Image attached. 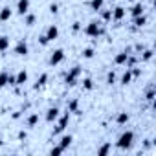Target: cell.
<instances>
[{"label": "cell", "mask_w": 156, "mask_h": 156, "mask_svg": "<svg viewBox=\"0 0 156 156\" xmlns=\"http://www.w3.org/2000/svg\"><path fill=\"white\" fill-rule=\"evenodd\" d=\"M132 145H134V132H132V130L121 132L119 138H118V141H116V147H118L119 151H129Z\"/></svg>", "instance_id": "1"}, {"label": "cell", "mask_w": 156, "mask_h": 156, "mask_svg": "<svg viewBox=\"0 0 156 156\" xmlns=\"http://www.w3.org/2000/svg\"><path fill=\"white\" fill-rule=\"evenodd\" d=\"M103 33H105V28L101 26L99 20H90V22L85 26V35H88V37H99V35H103Z\"/></svg>", "instance_id": "2"}, {"label": "cell", "mask_w": 156, "mask_h": 156, "mask_svg": "<svg viewBox=\"0 0 156 156\" xmlns=\"http://www.w3.org/2000/svg\"><path fill=\"white\" fill-rule=\"evenodd\" d=\"M81 72H83V68H81L79 64H75L73 68H70V72H66V75H64V83H66V87H73V85L77 83V79H79Z\"/></svg>", "instance_id": "3"}, {"label": "cell", "mask_w": 156, "mask_h": 156, "mask_svg": "<svg viewBox=\"0 0 156 156\" xmlns=\"http://www.w3.org/2000/svg\"><path fill=\"white\" fill-rule=\"evenodd\" d=\"M68 123H70V112L66 110L61 118H59V121H57V125H55V129H53V136H57V134H61L66 127H68Z\"/></svg>", "instance_id": "4"}, {"label": "cell", "mask_w": 156, "mask_h": 156, "mask_svg": "<svg viewBox=\"0 0 156 156\" xmlns=\"http://www.w3.org/2000/svg\"><path fill=\"white\" fill-rule=\"evenodd\" d=\"M64 50L62 48H57V50H53L51 51V55H50V59H48V62L51 64V66H57V64H61L62 61H64Z\"/></svg>", "instance_id": "5"}, {"label": "cell", "mask_w": 156, "mask_h": 156, "mask_svg": "<svg viewBox=\"0 0 156 156\" xmlns=\"http://www.w3.org/2000/svg\"><path fill=\"white\" fill-rule=\"evenodd\" d=\"M44 35L48 37V41L51 42V41H55L57 37H59V28L55 26V24H50L48 28H46V31H44Z\"/></svg>", "instance_id": "6"}, {"label": "cell", "mask_w": 156, "mask_h": 156, "mask_svg": "<svg viewBox=\"0 0 156 156\" xmlns=\"http://www.w3.org/2000/svg\"><path fill=\"white\" fill-rule=\"evenodd\" d=\"M28 51H30L28 42H26L24 39H20V41L17 42V46H15V53H17V55H28Z\"/></svg>", "instance_id": "7"}, {"label": "cell", "mask_w": 156, "mask_h": 156, "mask_svg": "<svg viewBox=\"0 0 156 156\" xmlns=\"http://www.w3.org/2000/svg\"><path fill=\"white\" fill-rule=\"evenodd\" d=\"M125 15H127V9H125L123 6H116V8L112 9V20H116V22H119Z\"/></svg>", "instance_id": "8"}, {"label": "cell", "mask_w": 156, "mask_h": 156, "mask_svg": "<svg viewBox=\"0 0 156 156\" xmlns=\"http://www.w3.org/2000/svg\"><path fill=\"white\" fill-rule=\"evenodd\" d=\"M30 4H31L30 0H19V2H17V13L24 17V15L30 11Z\"/></svg>", "instance_id": "9"}, {"label": "cell", "mask_w": 156, "mask_h": 156, "mask_svg": "<svg viewBox=\"0 0 156 156\" xmlns=\"http://www.w3.org/2000/svg\"><path fill=\"white\" fill-rule=\"evenodd\" d=\"M129 11H130V15H132V17H140V15H143L145 8H143V4H141V2H134V4L129 8Z\"/></svg>", "instance_id": "10"}, {"label": "cell", "mask_w": 156, "mask_h": 156, "mask_svg": "<svg viewBox=\"0 0 156 156\" xmlns=\"http://www.w3.org/2000/svg\"><path fill=\"white\" fill-rule=\"evenodd\" d=\"M26 81H28V70H19V73L15 75V85L22 87Z\"/></svg>", "instance_id": "11"}, {"label": "cell", "mask_w": 156, "mask_h": 156, "mask_svg": "<svg viewBox=\"0 0 156 156\" xmlns=\"http://www.w3.org/2000/svg\"><path fill=\"white\" fill-rule=\"evenodd\" d=\"M57 118H59V108H57V107H50V108L46 110V121H48V123H53Z\"/></svg>", "instance_id": "12"}, {"label": "cell", "mask_w": 156, "mask_h": 156, "mask_svg": "<svg viewBox=\"0 0 156 156\" xmlns=\"http://www.w3.org/2000/svg\"><path fill=\"white\" fill-rule=\"evenodd\" d=\"M11 15H13V9H11L9 6H4L2 9H0V20H2V22L9 20V19H11Z\"/></svg>", "instance_id": "13"}, {"label": "cell", "mask_w": 156, "mask_h": 156, "mask_svg": "<svg viewBox=\"0 0 156 156\" xmlns=\"http://www.w3.org/2000/svg\"><path fill=\"white\" fill-rule=\"evenodd\" d=\"M9 72L8 70H2V72H0V88H6L8 85H9Z\"/></svg>", "instance_id": "14"}, {"label": "cell", "mask_w": 156, "mask_h": 156, "mask_svg": "<svg viewBox=\"0 0 156 156\" xmlns=\"http://www.w3.org/2000/svg\"><path fill=\"white\" fill-rule=\"evenodd\" d=\"M72 141H73V136H72V134H64V136H62V138L59 140V145H61V147H62V149L66 151V149H68V147L72 145Z\"/></svg>", "instance_id": "15"}, {"label": "cell", "mask_w": 156, "mask_h": 156, "mask_svg": "<svg viewBox=\"0 0 156 156\" xmlns=\"http://www.w3.org/2000/svg\"><path fill=\"white\" fill-rule=\"evenodd\" d=\"M130 81H132V70L127 68V70L123 72V75H121V85L127 87V85H130Z\"/></svg>", "instance_id": "16"}, {"label": "cell", "mask_w": 156, "mask_h": 156, "mask_svg": "<svg viewBox=\"0 0 156 156\" xmlns=\"http://www.w3.org/2000/svg\"><path fill=\"white\" fill-rule=\"evenodd\" d=\"M127 57H129V51H127V50L119 51V53L114 57V64H125V62H127Z\"/></svg>", "instance_id": "17"}, {"label": "cell", "mask_w": 156, "mask_h": 156, "mask_svg": "<svg viewBox=\"0 0 156 156\" xmlns=\"http://www.w3.org/2000/svg\"><path fill=\"white\" fill-rule=\"evenodd\" d=\"M37 123H39V114H37V112L30 114V116H28V119H26V127H30V129H31V127H35Z\"/></svg>", "instance_id": "18"}, {"label": "cell", "mask_w": 156, "mask_h": 156, "mask_svg": "<svg viewBox=\"0 0 156 156\" xmlns=\"http://www.w3.org/2000/svg\"><path fill=\"white\" fill-rule=\"evenodd\" d=\"M46 83H48V73H41V75L37 77V83H35V87H33V88L37 90V88H41V87H44Z\"/></svg>", "instance_id": "19"}, {"label": "cell", "mask_w": 156, "mask_h": 156, "mask_svg": "<svg viewBox=\"0 0 156 156\" xmlns=\"http://www.w3.org/2000/svg\"><path fill=\"white\" fill-rule=\"evenodd\" d=\"M132 24H134L136 28H141V26H145V24H147V17H145V15L132 17Z\"/></svg>", "instance_id": "20"}, {"label": "cell", "mask_w": 156, "mask_h": 156, "mask_svg": "<svg viewBox=\"0 0 156 156\" xmlns=\"http://www.w3.org/2000/svg\"><path fill=\"white\" fill-rule=\"evenodd\" d=\"M129 119H130V116H129L127 112H119V114L116 116V123H118V125H125V123H129Z\"/></svg>", "instance_id": "21"}, {"label": "cell", "mask_w": 156, "mask_h": 156, "mask_svg": "<svg viewBox=\"0 0 156 156\" xmlns=\"http://www.w3.org/2000/svg\"><path fill=\"white\" fill-rule=\"evenodd\" d=\"M9 50V37L8 35H0V51Z\"/></svg>", "instance_id": "22"}, {"label": "cell", "mask_w": 156, "mask_h": 156, "mask_svg": "<svg viewBox=\"0 0 156 156\" xmlns=\"http://www.w3.org/2000/svg\"><path fill=\"white\" fill-rule=\"evenodd\" d=\"M66 110H68V112H75V114H79V101H77V99H72V101L68 103Z\"/></svg>", "instance_id": "23"}, {"label": "cell", "mask_w": 156, "mask_h": 156, "mask_svg": "<svg viewBox=\"0 0 156 156\" xmlns=\"http://www.w3.org/2000/svg\"><path fill=\"white\" fill-rule=\"evenodd\" d=\"M103 4H105V0H90V8H92L94 11H101Z\"/></svg>", "instance_id": "24"}, {"label": "cell", "mask_w": 156, "mask_h": 156, "mask_svg": "<svg viewBox=\"0 0 156 156\" xmlns=\"http://www.w3.org/2000/svg\"><path fill=\"white\" fill-rule=\"evenodd\" d=\"M154 96H156V90H154V87L151 85V87H149V90L145 92V99L152 103V101H154Z\"/></svg>", "instance_id": "25"}, {"label": "cell", "mask_w": 156, "mask_h": 156, "mask_svg": "<svg viewBox=\"0 0 156 156\" xmlns=\"http://www.w3.org/2000/svg\"><path fill=\"white\" fill-rule=\"evenodd\" d=\"M62 152H64V149H62L59 143H57L55 147H51V149H50V156H61Z\"/></svg>", "instance_id": "26"}, {"label": "cell", "mask_w": 156, "mask_h": 156, "mask_svg": "<svg viewBox=\"0 0 156 156\" xmlns=\"http://www.w3.org/2000/svg\"><path fill=\"white\" fill-rule=\"evenodd\" d=\"M110 152V143H105V145H101L99 149H98V154L99 156H107Z\"/></svg>", "instance_id": "27"}, {"label": "cell", "mask_w": 156, "mask_h": 156, "mask_svg": "<svg viewBox=\"0 0 156 156\" xmlns=\"http://www.w3.org/2000/svg\"><path fill=\"white\" fill-rule=\"evenodd\" d=\"M83 88L85 90H94V81L90 79V77H85L83 79Z\"/></svg>", "instance_id": "28"}, {"label": "cell", "mask_w": 156, "mask_h": 156, "mask_svg": "<svg viewBox=\"0 0 156 156\" xmlns=\"http://www.w3.org/2000/svg\"><path fill=\"white\" fill-rule=\"evenodd\" d=\"M94 53H96V50H94V48H85L81 55H83V59H92V57H94Z\"/></svg>", "instance_id": "29"}, {"label": "cell", "mask_w": 156, "mask_h": 156, "mask_svg": "<svg viewBox=\"0 0 156 156\" xmlns=\"http://www.w3.org/2000/svg\"><path fill=\"white\" fill-rule=\"evenodd\" d=\"M152 50L151 48H147V50H143V53H141V61H151L152 59Z\"/></svg>", "instance_id": "30"}, {"label": "cell", "mask_w": 156, "mask_h": 156, "mask_svg": "<svg viewBox=\"0 0 156 156\" xmlns=\"http://www.w3.org/2000/svg\"><path fill=\"white\" fill-rule=\"evenodd\" d=\"M114 83H116V72L110 70V72L107 73V85H114Z\"/></svg>", "instance_id": "31"}, {"label": "cell", "mask_w": 156, "mask_h": 156, "mask_svg": "<svg viewBox=\"0 0 156 156\" xmlns=\"http://www.w3.org/2000/svg\"><path fill=\"white\" fill-rule=\"evenodd\" d=\"M101 19H103L105 22L112 20V9H105V11H101Z\"/></svg>", "instance_id": "32"}, {"label": "cell", "mask_w": 156, "mask_h": 156, "mask_svg": "<svg viewBox=\"0 0 156 156\" xmlns=\"http://www.w3.org/2000/svg\"><path fill=\"white\" fill-rule=\"evenodd\" d=\"M24 17H26V19H24V22H26L28 26H33V24H35V15H31V13H26Z\"/></svg>", "instance_id": "33"}, {"label": "cell", "mask_w": 156, "mask_h": 156, "mask_svg": "<svg viewBox=\"0 0 156 156\" xmlns=\"http://www.w3.org/2000/svg\"><path fill=\"white\" fill-rule=\"evenodd\" d=\"M39 44H41V46H48V44H50V41H48V37H46L44 33L39 35Z\"/></svg>", "instance_id": "34"}, {"label": "cell", "mask_w": 156, "mask_h": 156, "mask_svg": "<svg viewBox=\"0 0 156 156\" xmlns=\"http://www.w3.org/2000/svg\"><path fill=\"white\" fill-rule=\"evenodd\" d=\"M79 30H81V22H77V20H75V22L72 24V31H79Z\"/></svg>", "instance_id": "35"}, {"label": "cell", "mask_w": 156, "mask_h": 156, "mask_svg": "<svg viewBox=\"0 0 156 156\" xmlns=\"http://www.w3.org/2000/svg\"><path fill=\"white\" fill-rule=\"evenodd\" d=\"M57 11H59V6H57V4H50V13H53V15H55Z\"/></svg>", "instance_id": "36"}, {"label": "cell", "mask_w": 156, "mask_h": 156, "mask_svg": "<svg viewBox=\"0 0 156 156\" xmlns=\"http://www.w3.org/2000/svg\"><path fill=\"white\" fill-rule=\"evenodd\" d=\"M17 136H19V140H26V138H28V132H26V130H19Z\"/></svg>", "instance_id": "37"}, {"label": "cell", "mask_w": 156, "mask_h": 156, "mask_svg": "<svg viewBox=\"0 0 156 156\" xmlns=\"http://www.w3.org/2000/svg\"><path fill=\"white\" fill-rule=\"evenodd\" d=\"M2 143H4V141H2V136H0V145H2Z\"/></svg>", "instance_id": "38"}]
</instances>
